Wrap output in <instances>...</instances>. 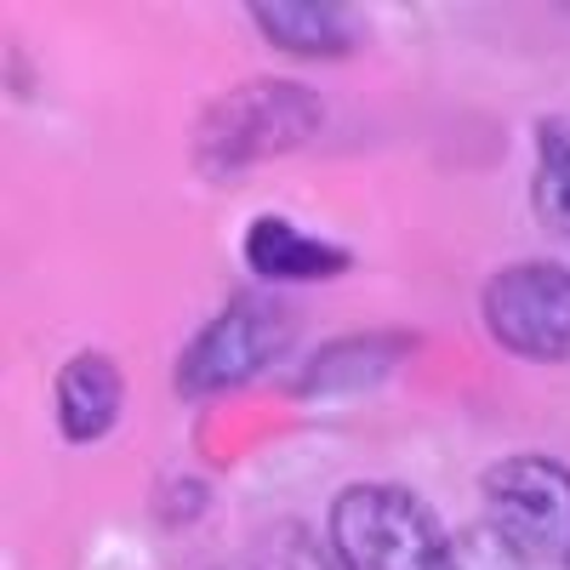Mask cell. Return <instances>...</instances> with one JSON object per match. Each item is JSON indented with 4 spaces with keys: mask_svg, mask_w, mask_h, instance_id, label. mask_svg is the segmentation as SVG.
Returning <instances> with one entry per match:
<instances>
[{
    "mask_svg": "<svg viewBox=\"0 0 570 570\" xmlns=\"http://www.w3.org/2000/svg\"><path fill=\"white\" fill-rule=\"evenodd\" d=\"M537 217L559 246H570V120L537 126V177H531Z\"/></svg>",
    "mask_w": 570,
    "mask_h": 570,
    "instance_id": "30bf717a",
    "label": "cell"
},
{
    "mask_svg": "<svg viewBox=\"0 0 570 570\" xmlns=\"http://www.w3.org/2000/svg\"><path fill=\"white\" fill-rule=\"evenodd\" d=\"M246 268L268 285H314V279L348 274L354 257L285 217H252L246 223Z\"/></svg>",
    "mask_w": 570,
    "mask_h": 570,
    "instance_id": "52a82bcc",
    "label": "cell"
},
{
    "mask_svg": "<svg viewBox=\"0 0 570 570\" xmlns=\"http://www.w3.org/2000/svg\"><path fill=\"white\" fill-rule=\"evenodd\" d=\"M325 104L303 80H246L195 120V166L217 183H234L279 155L303 149L320 131Z\"/></svg>",
    "mask_w": 570,
    "mask_h": 570,
    "instance_id": "6da1fadb",
    "label": "cell"
},
{
    "mask_svg": "<svg viewBox=\"0 0 570 570\" xmlns=\"http://www.w3.org/2000/svg\"><path fill=\"white\" fill-rule=\"evenodd\" d=\"M268 570H343L337 559H325L303 531H292V537H285L279 548H274V559H268Z\"/></svg>",
    "mask_w": 570,
    "mask_h": 570,
    "instance_id": "8fae6325",
    "label": "cell"
},
{
    "mask_svg": "<svg viewBox=\"0 0 570 570\" xmlns=\"http://www.w3.org/2000/svg\"><path fill=\"white\" fill-rule=\"evenodd\" d=\"M297 314L274 303V297H234L228 308H217L195 337L183 343L171 383L183 400H217L246 389L252 376H263L285 348H292Z\"/></svg>",
    "mask_w": 570,
    "mask_h": 570,
    "instance_id": "277c9868",
    "label": "cell"
},
{
    "mask_svg": "<svg viewBox=\"0 0 570 570\" xmlns=\"http://www.w3.org/2000/svg\"><path fill=\"white\" fill-rule=\"evenodd\" d=\"M52 405L69 445H98L126 411V371L109 354H75L52 383Z\"/></svg>",
    "mask_w": 570,
    "mask_h": 570,
    "instance_id": "9c48e42d",
    "label": "cell"
},
{
    "mask_svg": "<svg viewBox=\"0 0 570 570\" xmlns=\"http://www.w3.org/2000/svg\"><path fill=\"white\" fill-rule=\"evenodd\" d=\"M480 320L491 343L513 360L559 365L570 360V268L564 263H508L485 279Z\"/></svg>",
    "mask_w": 570,
    "mask_h": 570,
    "instance_id": "5b68a950",
    "label": "cell"
},
{
    "mask_svg": "<svg viewBox=\"0 0 570 570\" xmlns=\"http://www.w3.org/2000/svg\"><path fill=\"white\" fill-rule=\"evenodd\" d=\"M331 559L343 570H451L440 513L405 485H348L325 513Z\"/></svg>",
    "mask_w": 570,
    "mask_h": 570,
    "instance_id": "7a4b0ae2",
    "label": "cell"
},
{
    "mask_svg": "<svg viewBox=\"0 0 570 570\" xmlns=\"http://www.w3.org/2000/svg\"><path fill=\"white\" fill-rule=\"evenodd\" d=\"M411 331H365V337H337L308 354V365L297 371L303 400H337V394H371L383 376L411 354Z\"/></svg>",
    "mask_w": 570,
    "mask_h": 570,
    "instance_id": "8992f818",
    "label": "cell"
},
{
    "mask_svg": "<svg viewBox=\"0 0 570 570\" xmlns=\"http://www.w3.org/2000/svg\"><path fill=\"white\" fill-rule=\"evenodd\" d=\"M485 531L542 570H570V468L542 451H519L485 468L480 480Z\"/></svg>",
    "mask_w": 570,
    "mask_h": 570,
    "instance_id": "3957f363",
    "label": "cell"
},
{
    "mask_svg": "<svg viewBox=\"0 0 570 570\" xmlns=\"http://www.w3.org/2000/svg\"><path fill=\"white\" fill-rule=\"evenodd\" d=\"M246 18L285 58H343L360 46V18L325 0H252Z\"/></svg>",
    "mask_w": 570,
    "mask_h": 570,
    "instance_id": "ba28073f",
    "label": "cell"
}]
</instances>
